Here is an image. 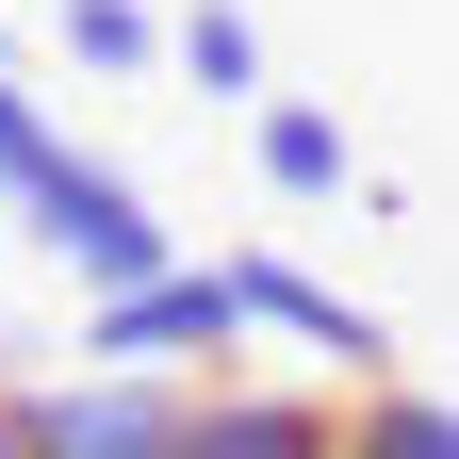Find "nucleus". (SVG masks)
<instances>
[{
	"label": "nucleus",
	"mask_w": 459,
	"mask_h": 459,
	"mask_svg": "<svg viewBox=\"0 0 459 459\" xmlns=\"http://www.w3.org/2000/svg\"><path fill=\"white\" fill-rule=\"evenodd\" d=\"M344 459H459V394H427V377L344 394Z\"/></svg>",
	"instance_id": "nucleus-8"
},
{
	"label": "nucleus",
	"mask_w": 459,
	"mask_h": 459,
	"mask_svg": "<svg viewBox=\"0 0 459 459\" xmlns=\"http://www.w3.org/2000/svg\"><path fill=\"white\" fill-rule=\"evenodd\" d=\"M49 66L66 82H148L164 66V0H49Z\"/></svg>",
	"instance_id": "nucleus-7"
},
{
	"label": "nucleus",
	"mask_w": 459,
	"mask_h": 459,
	"mask_svg": "<svg viewBox=\"0 0 459 459\" xmlns=\"http://www.w3.org/2000/svg\"><path fill=\"white\" fill-rule=\"evenodd\" d=\"M247 361V296L230 263H164L132 296H82V377H164V394H213Z\"/></svg>",
	"instance_id": "nucleus-1"
},
{
	"label": "nucleus",
	"mask_w": 459,
	"mask_h": 459,
	"mask_svg": "<svg viewBox=\"0 0 459 459\" xmlns=\"http://www.w3.org/2000/svg\"><path fill=\"white\" fill-rule=\"evenodd\" d=\"M230 296H247V344H296V361H328V377H394V312L377 296H344V279H312V263H279V247H247L230 263Z\"/></svg>",
	"instance_id": "nucleus-2"
},
{
	"label": "nucleus",
	"mask_w": 459,
	"mask_h": 459,
	"mask_svg": "<svg viewBox=\"0 0 459 459\" xmlns=\"http://www.w3.org/2000/svg\"><path fill=\"white\" fill-rule=\"evenodd\" d=\"M181 411L197 394H164V377H33L49 459H181Z\"/></svg>",
	"instance_id": "nucleus-3"
},
{
	"label": "nucleus",
	"mask_w": 459,
	"mask_h": 459,
	"mask_svg": "<svg viewBox=\"0 0 459 459\" xmlns=\"http://www.w3.org/2000/svg\"><path fill=\"white\" fill-rule=\"evenodd\" d=\"M0 459H49L33 443V377H0Z\"/></svg>",
	"instance_id": "nucleus-9"
},
{
	"label": "nucleus",
	"mask_w": 459,
	"mask_h": 459,
	"mask_svg": "<svg viewBox=\"0 0 459 459\" xmlns=\"http://www.w3.org/2000/svg\"><path fill=\"white\" fill-rule=\"evenodd\" d=\"M164 66H181L197 99H230V115H263L279 82H263V17L247 0H181V17H164Z\"/></svg>",
	"instance_id": "nucleus-6"
},
{
	"label": "nucleus",
	"mask_w": 459,
	"mask_h": 459,
	"mask_svg": "<svg viewBox=\"0 0 459 459\" xmlns=\"http://www.w3.org/2000/svg\"><path fill=\"white\" fill-rule=\"evenodd\" d=\"M181 459H344V411L296 377H213L181 411Z\"/></svg>",
	"instance_id": "nucleus-4"
},
{
	"label": "nucleus",
	"mask_w": 459,
	"mask_h": 459,
	"mask_svg": "<svg viewBox=\"0 0 459 459\" xmlns=\"http://www.w3.org/2000/svg\"><path fill=\"white\" fill-rule=\"evenodd\" d=\"M247 164H263V197H361V148H344L328 99H263L247 115Z\"/></svg>",
	"instance_id": "nucleus-5"
}]
</instances>
